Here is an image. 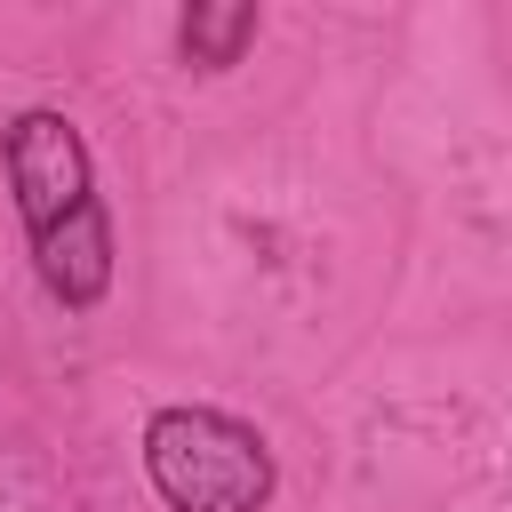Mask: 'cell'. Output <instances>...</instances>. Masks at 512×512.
Here are the masks:
<instances>
[{"label": "cell", "mask_w": 512, "mask_h": 512, "mask_svg": "<svg viewBox=\"0 0 512 512\" xmlns=\"http://www.w3.org/2000/svg\"><path fill=\"white\" fill-rule=\"evenodd\" d=\"M32 264H40V288L72 312H88L104 288H112V224H104V200L72 208L64 224H48L32 240Z\"/></svg>", "instance_id": "3"}, {"label": "cell", "mask_w": 512, "mask_h": 512, "mask_svg": "<svg viewBox=\"0 0 512 512\" xmlns=\"http://www.w3.org/2000/svg\"><path fill=\"white\" fill-rule=\"evenodd\" d=\"M8 184H16V216L24 232L40 240L48 224H64L72 208L96 200V176H88V144L64 112H16L8 120Z\"/></svg>", "instance_id": "2"}, {"label": "cell", "mask_w": 512, "mask_h": 512, "mask_svg": "<svg viewBox=\"0 0 512 512\" xmlns=\"http://www.w3.org/2000/svg\"><path fill=\"white\" fill-rule=\"evenodd\" d=\"M248 40H256V0H200V8H184V24H176L184 64H200V72L240 64Z\"/></svg>", "instance_id": "4"}, {"label": "cell", "mask_w": 512, "mask_h": 512, "mask_svg": "<svg viewBox=\"0 0 512 512\" xmlns=\"http://www.w3.org/2000/svg\"><path fill=\"white\" fill-rule=\"evenodd\" d=\"M144 472L176 512H264L272 448L224 408H160L144 424Z\"/></svg>", "instance_id": "1"}]
</instances>
